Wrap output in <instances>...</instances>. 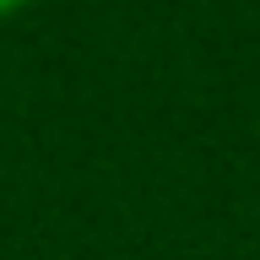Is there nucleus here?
Segmentation results:
<instances>
[{
	"mask_svg": "<svg viewBox=\"0 0 260 260\" xmlns=\"http://www.w3.org/2000/svg\"><path fill=\"white\" fill-rule=\"evenodd\" d=\"M22 6H27V0H0V16H6V11H22Z\"/></svg>",
	"mask_w": 260,
	"mask_h": 260,
	"instance_id": "f257e3e1",
	"label": "nucleus"
}]
</instances>
